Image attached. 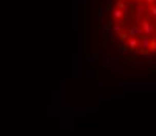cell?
<instances>
[{"mask_svg":"<svg viewBox=\"0 0 156 136\" xmlns=\"http://www.w3.org/2000/svg\"><path fill=\"white\" fill-rule=\"evenodd\" d=\"M117 36H119V39H120V41H126V39H128V34H126V33H123V31H122V33H119Z\"/></svg>","mask_w":156,"mask_h":136,"instance_id":"cell-9","label":"cell"},{"mask_svg":"<svg viewBox=\"0 0 156 136\" xmlns=\"http://www.w3.org/2000/svg\"><path fill=\"white\" fill-rule=\"evenodd\" d=\"M148 50H151V52L154 53V50H156V41H154V39L150 41V49H148Z\"/></svg>","mask_w":156,"mask_h":136,"instance_id":"cell-10","label":"cell"},{"mask_svg":"<svg viewBox=\"0 0 156 136\" xmlns=\"http://www.w3.org/2000/svg\"><path fill=\"white\" fill-rule=\"evenodd\" d=\"M144 3L142 5H138L134 8V11H133V19L136 21V25H139L141 24V21H142V14H144Z\"/></svg>","mask_w":156,"mask_h":136,"instance_id":"cell-2","label":"cell"},{"mask_svg":"<svg viewBox=\"0 0 156 136\" xmlns=\"http://www.w3.org/2000/svg\"><path fill=\"white\" fill-rule=\"evenodd\" d=\"M139 27L142 28L144 36H147V38H150V39H153V34H154V25H153L150 21H141Z\"/></svg>","mask_w":156,"mask_h":136,"instance_id":"cell-1","label":"cell"},{"mask_svg":"<svg viewBox=\"0 0 156 136\" xmlns=\"http://www.w3.org/2000/svg\"><path fill=\"white\" fill-rule=\"evenodd\" d=\"M148 14L153 16V17H156V5H154V3L148 6Z\"/></svg>","mask_w":156,"mask_h":136,"instance_id":"cell-7","label":"cell"},{"mask_svg":"<svg viewBox=\"0 0 156 136\" xmlns=\"http://www.w3.org/2000/svg\"><path fill=\"white\" fill-rule=\"evenodd\" d=\"M130 38H142L144 36V31H142V28L139 27V25H133V27H130L128 28V33H126Z\"/></svg>","mask_w":156,"mask_h":136,"instance_id":"cell-3","label":"cell"},{"mask_svg":"<svg viewBox=\"0 0 156 136\" xmlns=\"http://www.w3.org/2000/svg\"><path fill=\"white\" fill-rule=\"evenodd\" d=\"M154 25H156V22H154Z\"/></svg>","mask_w":156,"mask_h":136,"instance_id":"cell-12","label":"cell"},{"mask_svg":"<svg viewBox=\"0 0 156 136\" xmlns=\"http://www.w3.org/2000/svg\"><path fill=\"white\" fill-rule=\"evenodd\" d=\"M99 19H100V21L103 19V10H99Z\"/></svg>","mask_w":156,"mask_h":136,"instance_id":"cell-11","label":"cell"},{"mask_svg":"<svg viewBox=\"0 0 156 136\" xmlns=\"http://www.w3.org/2000/svg\"><path fill=\"white\" fill-rule=\"evenodd\" d=\"M126 42V47H128V50L131 52V50H138V47H139V41H138V38H128V39L125 41Z\"/></svg>","mask_w":156,"mask_h":136,"instance_id":"cell-4","label":"cell"},{"mask_svg":"<svg viewBox=\"0 0 156 136\" xmlns=\"http://www.w3.org/2000/svg\"><path fill=\"white\" fill-rule=\"evenodd\" d=\"M150 41H151L150 38H147V36H142V38H141V44H139V46H141V49H144V50H148V49H150Z\"/></svg>","mask_w":156,"mask_h":136,"instance_id":"cell-5","label":"cell"},{"mask_svg":"<svg viewBox=\"0 0 156 136\" xmlns=\"http://www.w3.org/2000/svg\"><path fill=\"white\" fill-rule=\"evenodd\" d=\"M154 2H156V0H154Z\"/></svg>","mask_w":156,"mask_h":136,"instance_id":"cell-13","label":"cell"},{"mask_svg":"<svg viewBox=\"0 0 156 136\" xmlns=\"http://www.w3.org/2000/svg\"><path fill=\"white\" fill-rule=\"evenodd\" d=\"M112 16H114L115 19H119V21H120V19H123V11L119 10V8H115V10L112 11Z\"/></svg>","mask_w":156,"mask_h":136,"instance_id":"cell-6","label":"cell"},{"mask_svg":"<svg viewBox=\"0 0 156 136\" xmlns=\"http://www.w3.org/2000/svg\"><path fill=\"white\" fill-rule=\"evenodd\" d=\"M112 30H114L117 34H119V33H122V31H123V25H114V27H112Z\"/></svg>","mask_w":156,"mask_h":136,"instance_id":"cell-8","label":"cell"}]
</instances>
